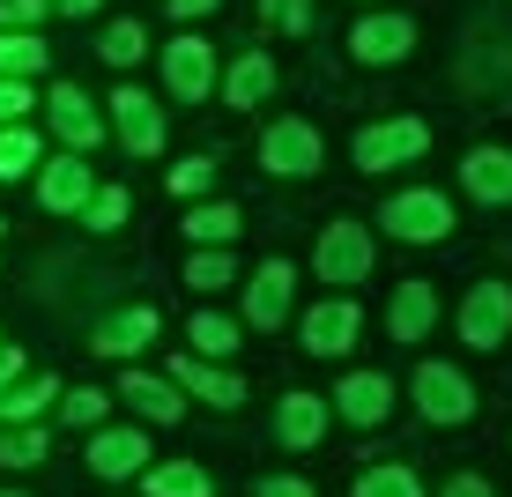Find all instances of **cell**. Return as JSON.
<instances>
[{"instance_id": "cell-34", "label": "cell", "mask_w": 512, "mask_h": 497, "mask_svg": "<svg viewBox=\"0 0 512 497\" xmlns=\"http://www.w3.org/2000/svg\"><path fill=\"white\" fill-rule=\"evenodd\" d=\"M104 416H112V394H104V386H75V394H60V423H67V431H97Z\"/></svg>"}, {"instance_id": "cell-23", "label": "cell", "mask_w": 512, "mask_h": 497, "mask_svg": "<svg viewBox=\"0 0 512 497\" xmlns=\"http://www.w3.org/2000/svg\"><path fill=\"white\" fill-rule=\"evenodd\" d=\"M45 408H60V379L52 371H23L15 386H0V423H38Z\"/></svg>"}, {"instance_id": "cell-27", "label": "cell", "mask_w": 512, "mask_h": 497, "mask_svg": "<svg viewBox=\"0 0 512 497\" xmlns=\"http://www.w3.org/2000/svg\"><path fill=\"white\" fill-rule=\"evenodd\" d=\"M186 342H193V357H238V319L231 312H193L186 319Z\"/></svg>"}, {"instance_id": "cell-37", "label": "cell", "mask_w": 512, "mask_h": 497, "mask_svg": "<svg viewBox=\"0 0 512 497\" xmlns=\"http://www.w3.org/2000/svg\"><path fill=\"white\" fill-rule=\"evenodd\" d=\"M52 0H0V30H45Z\"/></svg>"}, {"instance_id": "cell-8", "label": "cell", "mask_w": 512, "mask_h": 497, "mask_svg": "<svg viewBox=\"0 0 512 497\" xmlns=\"http://www.w3.org/2000/svg\"><path fill=\"white\" fill-rule=\"evenodd\" d=\"M104 112H112V119H104V127L119 134V149H127V156H164V134H171V127H164V112H156V97H149V90H134V82H119Z\"/></svg>"}, {"instance_id": "cell-20", "label": "cell", "mask_w": 512, "mask_h": 497, "mask_svg": "<svg viewBox=\"0 0 512 497\" xmlns=\"http://www.w3.org/2000/svg\"><path fill=\"white\" fill-rule=\"evenodd\" d=\"M431 327H438V290L431 282H401L394 305H386V334L401 349H416V342H431Z\"/></svg>"}, {"instance_id": "cell-13", "label": "cell", "mask_w": 512, "mask_h": 497, "mask_svg": "<svg viewBox=\"0 0 512 497\" xmlns=\"http://www.w3.org/2000/svg\"><path fill=\"white\" fill-rule=\"evenodd\" d=\"M171 379H179V394L186 401H201V408H245V379L231 364H216V357H171Z\"/></svg>"}, {"instance_id": "cell-26", "label": "cell", "mask_w": 512, "mask_h": 497, "mask_svg": "<svg viewBox=\"0 0 512 497\" xmlns=\"http://www.w3.org/2000/svg\"><path fill=\"white\" fill-rule=\"evenodd\" d=\"M186 238L193 245H231L238 230H245V216H238V201H201V208H186Z\"/></svg>"}, {"instance_id": "cell-2", "label": "cell", "mask_w": 512, "mask_h": 497, "mask_svg": "<svg viewBox=\"0 0 512 497\" xmlns=\"http://www.w3.org/2000/svg\"><path fill=\"white\" fill-rule=\"evenodd\" d=\"M372 260H379V245H372L364 223H327L320 245H312V275H320L327 290H357V282L372 275Z\"/></svg>"}, {"instance_id": "cell-28", "label": "cell", "mask_w": 512, "mask_h": 497, "mask_svg": "<svg viewBox=\"0 0 512 497\" xmlns=\"http://www.w3.org/2000/svg\"><path fill=\"white\" fill-rule=\"evenodd\" d=\"M52 67V52L38 30H0V75H15V82H30V75H45Z\"/></svg>"}, {"instance_id": "cell-16", "label": "cell", "mask_w": 512, "mask_h": 497, "mask_svg": "<svg viewBox=\"0 0 512 497\" xmlns=\"http://www.w3.org/2000/svg\"><path fill=\"white\" fill-rule=\"evenodd\" d=\"M334 416H342L349 431H379V423L394 416V379H386V371H349V379L334 386Z\"/></svg>"}, {"instance_id": "cell-4", "label": "cell", "mask_w": 512, "mask_h": 497, "mask_svg": "<svg viewBox=\"0 0 512 497\" xmlns=\"http://www.w3.org/2000/svg\"><path fill=\"white\" fill-rule=\"evenodd\" d=\"M327 164V141L312 119H275L268 134H260V171L268 179H312V171Z\"/></svg>"}, {"instance_id": "cell-45", "label": "cell", "mask_w": 512, "mask_h": 497, "mask_svg": "<svg viewBox=\"0 0 512 497\" xmlns=\"http://www.w3.org/2000/svg\"><path fill=\"white\" fill-rule=\"evenodd\" d=\"M0 342H8V334H0Z\"/></svg>"}, {"instance_id": "cell-12", "label": "cell", "mask_w": 512, "mask_h": 497, "mask_svg": "<svg viewBox=\"0 0 512 497\" xmlns=\"http://www.w3.org/2000/svg\"><path fill=\"white\" fill-rule=\"evenodd\" d=\"M290 312H297V268H290V260H260L253 282H245V327L275 334Z\"/></svg>"}, {"instance_id": "cell-41", "label": "cell", "mask_w": 512, "mask_h": 497, "mask_svg": "<svg viewBox=\"0 0 512 497\" xmlns=\"http://www.w3.org/2000/svg\"><path fill=\"white\" fill-rule=\"evenodd\" d=\"M164 8H171V23H201V15H216L223 0H164Z\"/></svg>"}, {"instance_id": "cell-7", "label": "cell", "mask_w": 512, "mask_h": 497, "mask_svg": "<svg viewBox=\"0 0 512 497\" xmlns=\"http://www.w3.org/2000/svg\"><path fill=\"white\" fill-rule=\"evenodd\" d=\"M156 60H164V90L179 97V104H208V97H216V82H223L216 75V45L193 38V30H179Z\"/></svg>"}, {"instance_id": "cell-22", "label": "cell", "mask_w": 512, "mask_h": 497, "mask_svg": "<svg viewBox=\"0 0 512 497\" xmlns=\"http://www.w3.org/2000/svg\"><path fill=\"white\" fill-rule=\"evenodd\" d=\"M119 401L141 408L149 423H179V416H186L179 379H156V371H119Z\"/></svg>"}, {"instance_id": "cell-36", "label": "cell", "mask_w": 512, "mask_h": 497, "mask_svg": "<svg viewBox=\"0 0 512 497\" xmlns=\"http://www.w3.org/2000/svg\"><path fill=\"white\" fill-rule=\"evenodd\" d=\"M260 23L282 30V38H305L312 30V0H260Z\"/></svg>"}, {"instance_id": "cell-39", "label": "cell", "mask_w": 512, "mask_h": 497, "mask_svg": "<svg viewBox=\"0 0 512 497\" xmlns=\"http://www.w3.org/2000/svg\"><path fill=\"white\" fill-rule=\"evenodd\" d=\"M253 497H320V490H312L305 475H260V490H253Z\"/></svg>"}, {"instance_id": "cell-31", "label": "cell", "mask_w": 512, "mask_h": 497, "mask_svg": "<svg viewBox=\"0 0 512 497\" xmlns=\"http://www.w3.org/2000/svg\"><path fill=\"white\" fill-rule=\"evenodd\" d=\"M238 282V260L223 253V245H193V260H186V290H231Z\"/></svg>"}, {"instance_id": "cell-46", "label": "cell", "mask_w": 512, "mask_h": 497, "mask_svg": "<svg viewBox=\"0 0 512 497\" xmlns=\"http://www.w3.org/2000/svg\"><path fill=\"white\" fill-rule=\"evenodd\" d=\"M0 230H8V223H0Z\"/></svg>"}, {"instance_id": "cell-38", "label": "cell", "mask_w": 512, "mask_h": 497, "mask_svg": "<svg viewBox=\"0 0 512 497\" xmlns=\"http://www.w3.org/2000/svg\"><path fill=\"white\" fill-rule=\"evenodd\" d=\"M30 104H38V97H30V82H15V75H0V127H15V119H23V112H30Z\"/></svg>"}, {"instance_id": "cell-29", "label": "cell", "mask_w": 512, "mask_h": 497, "mask_svg": "<svg viewBox=\"0 0 512 497\" xmlns=\"http://www.w3.org/2000/svg\"><path fill=\"white\" fill-rule=\"evenodd\" d=\"M97 60H104V67H119V75H127V67H141V60H149V30H141L134 15H119V23L97 38Z\"/></svg>"}, {"instance_id": "cell-18", "label": "cell", "mask_w": 512, "mask_h": 497, "mask_svg": "<svg viewBox=\"0 0 512 497\" xmlns=\"http://www.w3.org/2000/svg\"><path fill=\"white\" fill-rule=\"evenodd\" d=\"M461 193L468 201H483V208H512V149H468L461 156Z\"/></svg>"}, {"instance_id": "cell-1", "label": "cell", "mask_w": 512, "mask_h": 497, "mask_svg": "<svg viewBox=\"0 0 512 497\" xmlns=\"http://www.w3.org/2000/svg\"><path fill=\"white\" fill-rule=\"evenodd\" d=\"M379 230H386V238H401V245H438L453 230V201L438 186H401V193H386Z\"/></svg>"}, {"instance_id": "cell-43", "label": "cell", "mask_w": 512, "mask_h": 497, "mask_svg": "<svg viewBox=\"0 0 512 497\" xmlns=\"http://www.w3.org/2000/svg\"><path fill=\"white\" fill-rule=\"evenodd\" d=\"M104 8V0H52V15H75V23H82V15H97Z\"/></svg>"}, {"instance_id": "cell-40", "label": "cell", "mask_w": 512, "mask_h": 497, "mask_svg": "<svg viewBox=\"0 0 512 497\" xmlns=\"http://www.w3.org/2000/svg\"><path fill=\"white\" fill-rule=\"evenodd\" d=\"M438 497H498V490H490V483H483V475H475V468H461V475H453V483L438 490Z\"/></svg>"}, {"instance_id": "cell-3", "label": "cell", "mask_w": 512, "mask_h": 497, "mask_svg": "<svg viewBox=\"0 0 512 497\" xmlns=\"http://www.w3.org/2000/svg\"><path fill=\"white\" fill-rule=\"evenodd\" d=\"M423 149H431V127H423V119H372V127L349 141L357 171H401V164H423Z\"/></svg>"}, {"instance_id": "cell-30", "label": "cell", "mask_w": 512, "mask_h": 497, "mask_svg": "<svg viewBox=\"0 0 512 497\" xmlns=\"http://www.w3.org/2000/svg\"><path fill=\"white\" fill-rule=\"evenodd\" d=\"M45 446V423H0V468H38Z\"/></svg>"}, {"instance_id": "cell-35", "label": "cell", "mask_w": 512, "mask_h": 497, "mask_svg": "<svg viewBox=\"0 0 512 497\" xmlns=\"http://www.w3.org/2000/svg\"><path fill=\"white\" fill-rule=\"evenodd\" d=\"M127 216H134V193L127 186H97L90 208H82V230H97V238H104V230H119Z\"/></svg>"}, {"instance_id": "cell-9", "label": "cell", "mask_w": 512, "mask_h": 497, "mask_svg": "<svg viewBox=\"0 0 512 497\" xmlns=\"http://www.w3.org/2000/svg\"><path fill=\"white\" fill-rule=\"evenodd\" d=\"M453 327H461L468 349H505L512 342V282H475L461 297V312H453Z\"/></svg>"}, {"instance_id": "cell-10", "label": "cell", "mask_w": 512, "mask_h": 497, "mask_svg": "<svg viewBox=\"0 0 512 497\" xmlns=\"http://www.w3.org/2000/svg\"><path fill=\"white\" fill-rule=\"evenodd\" d=\"M90 193H97L90 156L67 149V156H45V164H38V208H45V216H82Z\"/></svg>"}, {"instance_id": "cell-21", "label": "cell", "mask_w": 512, "mask_h": 497, "mask_svg": "<svg viewBox=\"0 0 512 497\" xmlns=\"http://www.w3.org/2000/svg\"><path fill=\"white\" fill-rule=\"evenodd\" d=\"M156 305H127V312H104L97 319V334H90V349L97 357H134V349H149L156 342Z\"/></svg>"}, {"instance_id": "cell-11", "label": "cell", "mask_w": 512, "mask_h": 497, "mask_svg": "<svg viewBox=\"0 0 512 497\" xmlns=\"http://www.w3.org/2000/svg\"><path fill=\"white\" fill-rule=\"evenodd\" d=\"M45 119H52V134H60L75 156H90L97 141L112 134V127H104V112L90 104V90H82V82H52V97H45Z\"/></svg>"}, {"instance_id": "cell-17", "label": "cell", "mask_w": 512, "mask_h": 497, "mask_svg": "<svg viewBox=\"0 0 512 497\" xmlns=\"http://www.w3.org/2000/svg\"><path fill=\"white\" fill-rule=\"evenodd\" d=\"M327 423H334V401L297 386V394H282V408H275V446L282 453H312L327 438Z\"/></svg>"}, {"instance_id": "cell-24", "label": "cell", "mask_w": 512, "mask_h": 497, "mask_svg": "<svg viewBox=\"0 0 512 497\" xmlns=\"http://www.w3.org/2000/svg\"><path fill=\"white\" fill-rule=\"evenodd\" d=\"M141 497H216L201 460H149L141 468Z\"/></svg>"}, {"instance_id": "cell-44", "label": "cell", "mask_w": 512, "mask_h": 497, "mask_svg": "<svg viewBox=\"0 0 512 497\" xmlns=\"http://www.w3.org/2000/svg\"><path fill=\"white\" fill-rule=\"evenodd\" d=\"M0 497H23V490H0Z\"/></svg>"}, {"instance_id": "cell-42", "label": "cell", "mask_w": 512, "mask_h": 497, "mask_svg": "<svg viewBox=\"0 0 512 497\" xmlns=\"http://www.w3.org/2000/svg\"><path fill=\"white\" fill-rule=\"evenodd\" d=\"M23 371H30V364H23V349H15V342H0V386H15Z\"/></svg>"}, {"instance_id": "cell-14", "label": "cell", "mask_w": 512, "mask_h": 497, "mask_svg": "<svg viewBox=\"0 0 512 497\" xmlns=\"http://www.w3.org/2000/svg\"><path fill=\"white\" fill-rule=\"evenodd\" d=\"M349 52H357L364 67H401L416 52V23L394 15V8H379V15H364V23L349 30Z\"/></svg>"}, {"instance_id": "cell-6", "label": "cell", "mask_w": 512, "mask_h": 497, "mask_svg": "<svg viewBox=\"0 0 512 497\" xmlns=\"http://www.w3.org/2000/svg\"><path fill=\"white\" fill-rule=\"evenodd\" d=\"M357 334H364V305L357 297H320V305H312L305 319H297V342H305V357H349V349H357Z\"/></svg>"}, {"instance_id": "cell-25", "label": "cell", "mask_w": 512, "mask_h": 497, "mask_svg": "<svg viewBox=\"0 0 512 497\" xmlns=\"http://www.w3.org/2000/svg\"><path fill=\"white\" fill-rule=\"evenodd\" d=\"M38 164H45V141L38 127H0V186H15V179H38Z\"/></svg>"}, {"instance_id": "cell-33", "label": "cell", "mask_w": 512, "mask_h": 497, "mask_svg": "<svg viewBox=\"0 0 512 497\" xmlns=\"http://www.w3.org/2000/svg\"><path fill=\"white\" fill-rule=\"evenodd\" d=\"M164 186L179 193V201H208V193H216V156H179V164L164 171Z\"/></svg>"}, {"instance_id": "cell-32", "label": "cell", "mask_w": 512, "mask_h": 497, "mask_svg": "<svg viewBox=\"0 0 512 497\" xmlns=\"http://www.w3.org/2000/svg\"><path fill=\"white\" fill-rule=\"evenodd\" d=\"M349 497H423V483H416V468H401V460H379V468L357 475Z\"/></svg>"}, {"instance_id": "cell-19", "label": "cell", "mask_w": 512, "mask_h": 497, "mask_svg": "<svg viewBox=\"0 0 512 497\" xmlns=\"http://www.w3.org/2000/svg\"><path fill=\"white\" fill-rule=\"evenodd\" d=\"M223 104H231V112H260V104L275 97V52H238L231 67H223Z\"/></svg>"}, {"instance_id": "cell-15", "label": "cell", "mask_w": 512, "mask_h": 497, "mask_svg": "<svg viewBox=\"0 0 512 497\" xmlns=\"http://www.w3.org/2000/svg\"><path fill=\"white\" fill-rule=\"evenodd\" d=\"M149 468V431H134V423H97L90 431V475L104 483H127V475Z\"/></svg>"}, {"instance_id": "cell-5", "label": "cell", "mask_w": 512, "mask_h": 497, "mask_svg": "<svg viewBox=\"0 0 512 497\" xmlns=\"http://www.w3.org/2000/svg\"><path fill=\"white\" fill-rule=\"evenodd\" d=\"M409 394H416V416H423V423H446V431L475 416V386H468V371H453V364H438V357H423V364H416Z\"/></svg>"}]
</instances>
